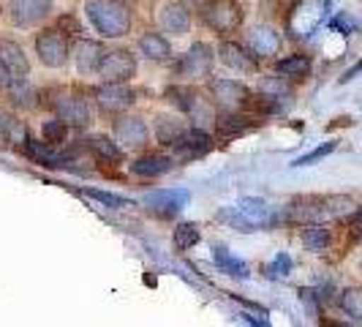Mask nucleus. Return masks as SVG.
<instances>
[{
    "label": "nucleus",
    "instance_id": "21",
    "mask_svg": "<svg viewBox=\"0 0 362 327\" xmlns=\"http://www.w3.org/2000/svg\"><path fill=\"white\" fill-rule=\"evenodd\" d=\"M175 159L172 156H163V153H145L142 159L131 164V172L139 175V178H161L166 172H172Z\"/></svg>",
    "mask_w": 362,
    "mask_h": 327
},
{
    "label": "nucleus",
    "instance_id": "25",
    "mask_svg": "<svg viewBox=\"0 0 362 327\" xmlns=\"http://www.w3.org/2000/svg\"><path fill=\"white\" fill-rule=\"evenodd\" d=\"M88 147H90V153L98 159V161H107V164H120L123 161V150L117 142H112L109 137L104 134H95L88 139Z\"/></svg>",
    "mask_w": 362,
    "mask_h": 327
},
{
    "label": "nucleus",
    "instance_id": "30",
    "mask_svg": "<svg viewBox=\"0 0 362 327\" xmlns=\"http://www.w3.org/2000/svg\"><path fill=\"white\" fill-rule=\"evenodd\" d=\"M41 137H44L47 145H60V142L69 139V123H63L60 117H52L41 126Z\"/></svg>",
    "mask_w": 362,
    "mask_h": 327
},
{
    "label": "nucleus",
    "instance_id": "3",
    "mask_svg": "<svg viewBox=\"0 0 362 327\" xmlns=\"http://www.w3.org/2000/svg\"><path fill=\"white\" fill-rule=\"evenodd\" d=\"M218 221L223 224H232L240 232H256L262 226H267L272 221V210L264 200H256V197H245L240 200L235 207H226L218 213Z\"/></svg>",
    "mask_w": 362,
    "mask_h": 327
},
{
    "label": "nucleus",
    "instance_id": "8",
    "mask_svg": "<svg viewBox=\"0 0 362 327\" xmlns=\"http://www.w3.org/2000/svg\"><path fill=\"white\" fill-rule=\"evenodd\" d=\"M93 98H95L101 112L120 115L136 101V93L128 88V82H104V85H98L93 91Z\"/></svg>",
    "mask_w": 362,
    "mask_h": 327
},
{
    "label": "nucleus",
    "instance_id": "22",
    "mask_svg": "<svg viewBox=\"0 0 362 327\" xmlns=\"http://www.w3.org/2000/svg\"><path fill=\"white\" fill-rule=\"evenodd\" d=\"M139 52L153 63H163V60H172V44L163 33L147 30L145 36L139 38Z\"/></svg>",
    "mask_w": 362,
    "mask_h": 327
},
{
    "label": "nucleus",
    "instance_id": "24",
    "mask_svg": "<svg viewBox=\"0 0 362 327\" xmlns=\"http://www.w3.org/2000/svg\"><path fill=\"white\" fill-rule=\"evenodd\" d=\"M213 262H216L221 272H226V275H232V278H248L251 272H248V265L243 262V259H237V256L229 254V248H223V246H213Z\"/></svg>",
    "mask_w": 362,
    "mask_h": 327
},
{
    "label": "nucleus",
    "instance_id": "38",
    "mask_svg": "<svg viewBox=\"0 0 362 327\" xmlns=\"http://www.w3.org/2000/svg\"><path fill=\"white\" fill-rule=\"evenodd\" d=\"M57 30H60L66 38H76V41H79L82 25H79V19L74 17V14H63V17L57 19Z\"/></svg>",
    "mask_w": 362,
    "mask_h": 327
},
{
    "label": "nucleus",
    "instance_id": "44",
    "mask_svg": "<svg viewBox=\"0 0 362 327\" xmlns=\"http://www.w3.org/2000/svg\"><path fill=\"white\" fill-rule=\"evenodd\" d=\"M329 327H351V325H329Z\"/></svg>",
    "mask_w": 362,
    "mask_h": 327
},
{
    "label": "nucleus",
    "instance_id": "37",
    "mask_svg": "<svg viewBox=\"0 0 362 327\" xmlns=\"http://www.w3.org/2000/svg\"><path fill=\"white\" fill-rule=\"evenodd\" d=\"M289 270H291V259L286 254H278L270 265L264 268V272H267L270 278H286V275H289Z\"/></svg>",
    "mask_w": 362,
    "mask_h": 327
},
{
    "label": "nucleus",
    "instance_id": "32",
    "mask_svg": "<svg viewBox=\"0 0 362 327\" xmlns=\"http://www.w3.org/2000/svg\"><path fill=\"white\" fill-rule=\"evenodd\" d=\"M197 243H199V226H197V224H188V221L177 224V229H175V246H177L180 251H188V248H194Z\"/></svg>",
    "mask_w": 362,
    "mask_h": 327
},
{
    "label": "nucleus",
    "instance_id": "34",
    "mask_svg": "<svg viewBox=\"0 0 362 327\" xmlns=\"http://www.w3.org/2000/svg\"><path fill=\"white\" fill-rule=\"evenodd\" d=\"M341 309H344L349 316H354V319H360L362 322V287H354V289L344 292V297H341Z\"/></svg>",
    "mask_w": 362,
    "mask_h": 327
},
{
    "label": "nucleus",
    "instance_id": "40",
    "mask_svg": "<svg viewBox=\"0 0 362 327\" xmlns=\"http://www.w3.org/2000/svg\"><path fill=\"white\" fill-rule=\"evenodd\" d=\"M11 79H14V76L8 74V69H6V66H3V60H0V91H6V88L11 85Z\"/></svg>",
    "mask_w": 362,
    "mask_h": 327
},
{
    "label": "nucleus",
    "instance_id": "5",
    "mask_svg": "<svg viewBox=\"0 0 362 327\" xmlns=\"http://www.w3.org/2000/svg\"><path fill=\"white\" fill-rule=\"evenodd\" d=\"M47 107L54 112V117H60L69 128H88L93 123V107L90 101L79 93H60L54 91V98L47 101Z\"/></svg>",
    "mask_w": 362,
    "mask_h": 327
},
{
    "label": "nucleus",
    "instance_id": "36",
    "mask_svg": "<svg viewBox=\"0 0 362 327\" xmlns=\"http://www.w3.org/2000/svg\"><path fill=\"white\" fill-rule=\"evenodd\" d=\"M88 197H93L95 202H101V205H107V207H131V202L126 200V197H117V194H109V191H98V188H88L85 191Z\"/></svg>",
    "mask_w": 362,
    "mask_h": 327
},
{
    "label": "nucleus",
    "instance_id": "15",
    "mask_svg": "<svg viewBox=\"0 0 362 327\" xmlns=\"http://www.w3.org/2000/svg\"><path fill=\"white\" fill-rule=\"evenodd\" d=\"M161 28L172 36H188L191 30V8L182 0H166L158 11Z\"/></svg>",
    "mask_w": 362,
    "mask_h": 327
},
{
    "label": "nucleus",
    "instance_id": "6",
    "mask_svg": "<svg viewBox=\"0 0 362 327\" xmlns=\"http://www.w3.org/2000/svg\"><path fill=\"white\" fill-rule=\"evenodd\" d=\"M36 54L47 69H63L71 57L69 38L63 36L57 28H44L36 36Z\"/></svg>",
    "mask_w": 362,
    "mask_h": 327
},
{
    "label": "nucleus",
    "instance_id": "10",
    "mask_svg": "<svg viewBox=\"0 0 362 327\" xmlns=\"http://www.w3.org/2000/svg\"><path fill=\"white\" fill-rule=\"evenodd\" d=\"M188 200H191V194L185 188H161V191L147 194L145 207L147 213H153L156 218H172L188 205Z\"/></svg>",
    "mask_w": 362,
    "mask_h": 327
},
{
    "label": "nucleus",
    "instance_id": "14",
    "mask_svg": "<svg viewBox=\"0 0 362 327\" xmlns=\"http://www.w3.org/2000/svg\"><path fill=\"white\" fill-rule=\"evenodd\" d=\"M245 47H248L259 60H264V57H272V54L281 52L284 36H281L272 25H254V28L248 30V36H245Z\"/></svg>",
    "mask_w": 362,
    "mask_h": 327
},
{
    "label": "nucleus",
    "instance_id": "43",
    "mask_svg": "<svg viewBox=\"0 0 362 327\" xmlns=\"http://www.w3.org/2000/svg\"><path fill=\"white\" fill-rule=\"evenodd\" d=\"M357 229H360V237H362V213H360V226H357Z\"/></svg>",
    "mask_w": 362,
    "mask_h": 327
},
{
    "label": "nucleus",
    "instance_id": "4",
    "mask_svg": "<svg viewBox=\"0 0 362 327\" xmlns=\"http://www.w3.org/2000/svg\"><path fill=\"white\" fill-rule=\"evenodd\" d=\"M207 93H210V101L221 112H245L254 104V93L248 91V85L237 79H210Z\"/></svg>",
    "mask_w": 362,
    "mask_h": 327
},
{
    "label": "nucleus",
    "instance_id": "13",
    "mask_svg": "<svg viewBox=\"0 0 362 327\" xmlns=\"http://www.w3.org/2000/svg\"><path fill=\"white\" fill-rule=\"evenodd\" d=\"M218 57H221V63L229 66L232 71H240V74L259 71V57H256L245 44H237V41H229V38H223V41L218 44Z\"/></svg>",
    "mask_w": 362,
    "mask_h": 327
},
{
    "label": "nucleus",
    "instance_id": "41",
    "mask_svg": "<svg viewBox=\"0 0 362 327\" xmlns=\"http://www.w3.org/2000/svg\"><path fill=\"white\" fill-rule=\"evenodd\" d=\"M11 123H14V117H11L8 112H3V109H0V134H8Z\"/></svg>",
    "mask_w": 362,
    "mask_h": 327
},
{
    "label": "nucleus",
    "instance_id": "12",
    "mask_svg": "<svg viewBox=\"0 0 362 327\" xmlns=\"http://www.w3.org/2000/svg\"><path fill=\"white\" fill-rule=\"evenodd\" d=\"M98 76L104 82H131L136 76V57L131 50H112L107 52L101 69H98Z\"/></svg>",
    "mask_w": 362,
    "mask_h": 327
},
{
    "label": "nucleus",
    "instance_id": "28",
    "mask_svg": "<svg viewBox=\"0 0 362 327\" xmlns=\"http://www.w3.org/2000/svg\"><path fill=\"white\" fill-rule=\"evenodd\" d=\"M325 207H327V216L329 218H349V216H357V213H360L357 202L351 200V197H344V194L325 197Z\"/></svg>",
    "mask_w": 362,
    "mask_h": 327
},
{
    "label": "nucleus",
    "instance_id": "1",
    "mask_svg": "<svg viewBox=\"0 0 362 327\" xmlns=\"http://www.w3.org/2000/svg\"><path fill=\"white\" fill-rule=\"evenodd\" d=\"M85 14L104 38H123L131 30L128 0H85Z\"/></svg>",
    "mask_w": 362,
    "mask_h": 327
},
{
    "label": "nucleus",
    "instance_id": "2",
    "mask_svg": "<svg viewBox=\"0 0 362 327\" xmlns=\"http://www.w3.org/2000/svg\"><path fill=\"white\" fill-rule=\"evenodd\" d=\"M199 14L210 30L226 38L240 30L245 8H243V0H204L199 6Z\"/></svg>",
    "mask_w": 362,
    "mask_h": 327
},
{
    "label": "nucleus",
    "instance_id": "19",
    "mask_svg": "<svg viewBox=\"0 0 362 327\" xmlns=\"http://www.w3.org/2000/svg\"><path fill=\"white\" fill-rule=\"evenodd\" d=\"M0 60H3V66L8 69V74H11L14 79L30 74V60H28V54H25V50L19 47L17 41L0 38Z\"/></svg>",
    "mask_w": 362,
    "mask_h": 327
},
{
    "label": "nucleus",
    "instance_id": "18",
    "mask_svg": "<svg viewBox=\"0 0 362 327\" xmlns=\"http://www.w3.org/2000/svg\"><path fill=\"white\" fill-rule=\"evenodd\" d=\"M286 216L291 221H303V224H319L322 218H329L325 207V197H297L289 205Z\"/></svg>",
    "mask_w": 362,
    "mask_h": 327
},
{
    "label": "nucleus",
    "instance_id": "17",
    "mask_svg": "<svg viewBox=\"0 0 362 327\" xmlns=\"http://www.w3.org/2000/svg\"><path fill=\"white\" fill-rule=\"evenodd\" d=\"M172 150L182 159H202V156H207L213 150V137L207 131H202V128H188Z\"/></svg>",
    "mask_w": 362,
    "mask_h": 327
},
{
    "label": "nucleus",
    "instance_id": "42",
    "mask_svg": "<svg viewBox=\"0 0 362 327\" xmlns=\"http://www.w3.org/2000/svg\"><path fill=\"white\" fill-rule=\"evenodd\" d=\"M360 71H362V60L357 63V66H351V69H349V71H346L344 76H341V82H349V79H354V76H357Z\"/></svg>",
    "mask_w": 362,
    "mask_h": 327
},
{
    "label": "nucleus",
    "instance_id": "23",
    "mask_svg": "<svg viewBox=\"0 0 362 327\" xmlns=\"http://www.w3.org/2000/svg\"><path fill=\"white\" fill-rule=\"evenodd\" d=\"M22 150H25V156H30V159H33L36 164H41V166H52V169H60V166H66V156H60V153H52V150L47 147V142L41 145V142H36V139H25Z\"/></svg>",
    "mask_w": 362,
    "mask_h": 327
},
{
    "label": "nucleus",
    "instance_id": "26",
    "mask_svg": "<svg viewBox=\"0 0 362 327\" xmlns=\"http://www.w3.org/2000/svg\"><path fill=\"white\" fill-rule=\"evenodd\" d=\"M8 91V98H11V104L19 109H28V107H36V98L38 93L36 88L25 79V76H19V79H11V85L6 88Z\"/></svg>",
    "mask_w": 362,
    "mask_h": 327
},
{
    "label": "nucleus",
    "instance_id": "45",
    "mask_svg": "<svg viewBox=\"0 0 362 327\" xmlns=\"http://www.w3.org/2000/svg\"><path fill=\"white\" fill-rule=\"evenodd\" d=\"M0 14H3V6H0Z\"/></svg>",
    "mask_w": 362,
    "mask_h": 327
},
{
    "label": "nucleus",
    "instance_id": "33",
    "mask_svg": "<svg viewBox=\"0 0 362 327\" xmlns=\"http://www.w3.org/2000/svg\"><path fill=\"white\" fill-rule=\"evenodd\" d=\"M259 93L270 96V98H275V101L289 98L291 96L289 85H286V79H284V76H264V79L259 82Z\"/></svg>",
    "mask_w": 362,
    "mask_h": 327
},
{
    "label": "nucleus",
    "instance_id": "16",
    "mask_svg": "<svg viewBox=\"0 0 362 327\" xmlns=\"http://www.w3.org/2000/svg\"><path fill=\"white\" fill-rule=\"evenodd\" d=\"M74 63H76V71L79 74H98L104 57H107V50L101 41H93V38H79L76 47H74Z\"/></svg>",
    "mask_w": 362,
    "mask_h": 327
},
{
    "label": "nucleus",
    "instance_id": "20",
    "mask_svg": "<svg viewBox=\"0 0 362 327\" xmlns=\"http://www.w3.org/2000/svg\"><path fill=\"white\" fill-rule=\"evenodd\" d=\"M153 131H156V139L161 142L163 147H175L182 139V134L188 131L185 123H182L177 115H156V123H153Z\"/></svg>",
    "mask_w": 362,
    "mask_h": 327
},
{
    "label": "nucleus",
    "instance_id": "29",
    "mask_svg": "<svg viewBox=\"0 0 362 327\" xmlns=\"http://www.w3.org/2000/svg\"><path fill=\"white\" fill-rule=\"evenodd\" d=\"M303 246L310 248V251H325L329 246V229L322 226V224H308L303 229Z\"/></svg>",
    "mask_w": 362,
    "mask_h": 327
},
{
    "label": "nucleus",
    "instance_id": "11",
    "mask_svg": "<svg viewBox=\"0 0 362 327\" xmlns=\"http://www.w3.org/2000/svg\"><path fill=\"white\" fill-rule=\"evenodd\" d=\"M112 131H115V139H117L123 147H128V150H139V147H145L147 137H150L145 120H142L139 115H126V112H120V115L115 117Z\"/></svg>",
    "mask_w": 362,
    "mask_h": 327
},
{
    "label": "nucleus",
    "instance_id": "7",
    "mask_svg": "<svg viewBox=\"0 0 362 327\" xmlns=\"http://www.w3.org/2000/svg\"><path fill=\"white\" fill-rule=\"evenodd\" d=\"M213 60H216L213 47L204 44V41H197L188 52L175 60V76H180V79H204V76H210Z\"/></svg>",
    "mask_w": 362,
    "mask_h": 327
},
{
    "label": "nucleus",
    "instance_id": "31",
    "mask_svg": "<svg viewBox=\"0 0 362 327\" xmlns=\"http://www.w3.org/2000/svg\"><path fill=\"white\" fill-rule=\"evenodd\" d=\"M166 101H169V104H175L180 112H191V109H194V104H197V93L191 91V88L172 85V88L166 91Z\"/></svg>",
    "mask_w": 362,
    "mask_h": 327
},
{
    "label": "nucleus",
    "instance_id": "9",
    "mask_svg": "<svg viewBox=\"0 0 362 327\" xmlns=\"http://www.w3.org/2000/svg\"><path fill=\"white\" fill-rule=\"evenodd\" d=\"M52 0H11L8 17L17 28H36L52 17Z\"/></svg>",
    "mask_w": 362,
    "mask_h": 327
},
{
    "label": "nucleus",
    "instance_id": "27",
    "mask_svg": "<svg viewBox=\"0 0 362 327\" xmlns=\"http://www.w3.org/2000/svg\"><path fill=\"white\" fill-rule=\"evenodd\" d=\"M275 71L281 74L284 79H300L310 71V57L308 54H289V57H281L275 63Z\"/></svg>",
    "mask_w": 362,
    "mask_h": 327
},
{
    "label": "nucleus",
    "instance_id": "39",
    "mask_svg": "<svg viewBox=\"0 0 362 327\" xmlns=\"http://www.w3.org/2000/svg\"><path fill=\"white\" fill-rule=\"evenodd\" d=\"M332 25H335V28H341V30H346V33H349L351 28H357V22H354V19H349V17H346V14H341V17L335 19Z\"/></svg>",
    "mask_w": 362,
    "mask_h": 327
},
{
    "label": "nucleus",
    "instance_id": "35",
    "mask_svg": "<svg viewBox=\"0 0 362 327\" xmlns=\"http://www.w3.org/2000/svg\"><path fill=\"white\" fill-rule=\"evenodd\" d=\"M338 147V142H327V145L316 147V150H310V153H305V156H300V159H294V164L291 166H310V164L322 161V159H327L332 150Z\"/></svg>",
    "mask_w": 362,
    "mask_h": 327
}]
</instances>
